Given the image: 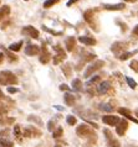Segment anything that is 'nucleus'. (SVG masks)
<instances>
[{
  "instance_id": "1",
  "label": "nucleus",
  "mask_w": 138,
  "mask_h": 147,
  "mask_svg": "<svg viewBox=\"0 0 138 147\" xmlns=\"http://www.w3.org/2000/svg\"><path fill=\"white\" fill-rule=\"evenodd\" d=\"M76 134L79 135L81 138H88V146H87V147H91L92 138H93V140H96V138H97L96 132L93 131V130H92L88 125H86V124H81L80 126H77ZM92 145H93V144H92Z\"/></svg>"
},
{
  "instance_id": "2",
  "label": "nucleus",
  "mask_w": 138,
  "mask_h": 147,
  "mask_svg": "<svg viewBox=\"0 0 138 147\" xmlns=\"http://www.w3.org/2000/svg\"><path fill=\"white\" fill-rule=\"evenodd\" d=\"M0 84L1 85H10V84H18V78L14 73L10 71H3L0 73Z\"/></svg>"
},
{
  "instance_id": "3",
  "label": "nucleus",
  "mask_w": 138,
  "mask_h": 147,
  "mask_svg": "<svg viewBox=\"0 0 138 147\" xmlns=\"http://www.w3.org/2000/svg\"><path fill=\"white\" fill-rule=\"evenodd\" d=\"M103 66H105V62H103V61H95V62L91 63L90 66L87 67L86 72L83 73V77H85V78H88V77H91V74H93L95 72H97L98 69H101Z\"/></svg>"
},
{
  "instance_id": "4",
  "label": "nucleus",
  "mask_w": 138,
  "mask_h": 147,
  "mask_svg": "<svg viewBox=\"0 0 138 147\" xmlns=\"http://www.w3.org/2000/svg\"><path fill=\"white\" fill-rule=\"evenodd\" d=\"M103 134L106 135V140H107V145L108 147H121V144L117 138L113 136V134L109 131L108 129H105L103 130Z\"/></svg>"
},
{
  "instance_id": "5",
  "label": "nucleus",
  "mask_w": 138,
  "mask_h": 147,
  "mask_svg": "<svg viewBox=\"0 0 138 147\" xmlns=\"http://www.w3.org/2000/svg\"><path fill=\"white\" fill-rule=\"evenodd\" d=\"M127 46H128V45L126 43V42H115V43L112 45L111 50H112V52L115 55L120 56V55L124 53V51L127 50Z\"/></svg>"
},
{
  "instance_id": "6",
  "label": "nucleus",
  "mask_w": 138,
  "mask_h": 147,
  "mask_svg": "<svg viewBox=\"0 0 138 147\" xmlns=\"http://www.w3.org/2000/svg\"><path fill=\"white\" fill-rule=\"evenodd\" d=\"M54 50L57 52V55L54 56V64H59V63H61L65 58H66V53H65V51L59 46V45L54 47Z\"/></svg>"
},
{
  "instance_id": "7",
  "label": "nucleus",
  "mask_w": 138,
  "mask_h": 147,
  "mask_svg": "<svg viewBox=\"0 0 138 147\" xmlns=\"http://www.w3.org/2000/svg\"><path fill=\"white\" fill-rule=\"evenodd\" d=\"M83 18H85V20L90 24L91 26H93V27H96L97 26V24H96V10H87L86 13H85V15H83Z\"/></svg>"
},
{
  "instance_id": "8",
  "label": "nucleus",
  "mask_w": 138,
  "mask_h": 147,
  "mask_svg": "<svg viewBox=\"0 0 138 147\" xmlns=\"http://www.w3.org/2000/svg\"><path fill=\"white\" fill-rule=\"evenodd\" d=\"M23 136H25V137H39V136H41V132H40L38 129H35L34 126H27V127L24 130Z\"/></svg>"
},
{
  "instance_id": "9",
  "label": "nucleus",
  "mask_w": 138,
  "mask_h": 147,
  "mask_svg": "<svg viewBox=\"0 0 138 147\" xmlns=\"http://www.w3.org/2000/svg\"><path fill=\"white\" fill-rule=\"evenodd\" d=\"M120 117L115 115H105L102 117V121L108 126H117V124L120 122Z\"/></svg>"
},
{
  "instance_id": "10",
  "label": "nucleus",
  "mask_w": 138,
  "mask_h": 147,
  "mask_svg": "<svg viewBox=\"0 0 138 147\" xmlns=\"http://www.w3.org/2000/svg\"><path fill=\"white\" fill-rule=\"evenodd\" d=\"M97 88V93L98 94H102V95H105V94H107L109 90L112 89L111 87V83L109 82H101V83L98 84V87H96Z\"/></svg>"
},
{
  "instance_id": "11",
  "label": "nucleus",
  "mask_w": 138,
  "mask_h": 147,
  "mask_svg": "<svg viewBox=\"0 0 138 147\" xmlns=\"http://www.w3.org/2000/svg\"><path fill=\"white\" fill-rule=\"evenodd\" d=\"M127 129H128V122L126 121L124 119H122V120H120L118 124H117L116 131H117V134H118L120 136H123V135L126 134V131H127Z\"/></svg>"
},
{
  "instance_id": "12",
  "label": "nucleus",
  "mask_w": 138,
  "mask_h": 147,
  "mask_svg": "<svg viewBox=\"0 0 138 147\" xmlns=\"http://www.w3.org/2000/svg\"><path fill=\"white\" fill-rule=\"evenodd\" d=\"M23 34L24 35H29L32 38H39V31L36 30L34 26H26L23 28Z\"/></svg>"
},
{
  "instance_id": "13",
  "label": "nucleus",
  "mask_w": 138,
  "mask_h": 147,
  "mask_svg": "<svg viewBox=\"0 0 138 147\" xmlns=\"http://www.w3.org/2000/svg\"><path fill=\"white\" fill-rule=\"evenodd\" d=\"M50 59H51L50 52L47 51V48H46L45 45H42V53H41V57H40V62H41L42 64H46Z\"/></svg>"
},
{
  "instance_id": "14",
  "label": "nucleus",
  "mask_w": 138,
  "mask_h": 147,
  "mask_svg": "<svg viewBox=\"0 0 138 147\" xmlns=\"http://www.w3.org/2000/svg\"><path fill=\"white\" fill-rule=\"evenodd\" d=\"M40 52V47L38 45H29L26 48H25V53L27 56H36Z\"/></svg>"
},
{
  "instance_id": "15",
  "label": "nucleus",
  "mask_w": 138,
  "mask_h": 147,
  "mask_svg": "<svg viewBox=\"0 0 138 147\" xmlns=\"http://www.w3.org/2000/svg\"><path fill=\"white\" fill-rule=\"evenodd\" d=\"M118 113H120L122 116H126L127 119L132 120L133 122H136V124H138V120L136 119V117H133V116H132V114H131V111H129L128 109H126V108H121V109H118Z\"/></svg>"
},
{
  "instance_id": "16",
  "label": "nucleus",
  "mask_w": 138,
  "mask_h": 147,
  "mask_svg": "<svg viewBox=\"0 0 138 147\" xmlns=\"http://www.w3.org/2000/svg\"><path fill=\"white\" fill-rule=\"evenodd\" d=\"M79 41L81 43L86 45V46H93V45H96V40L93 37H88V36H81V37H79Z\"/></svg>"
},
{
  "instance_id": "17",
  "label": "nucleus",
  "mask_w": 138,
  "mask_h": 147,
  "mask_svg": "<svg viewBox=\"0 0 138 147\" xmlns=\"http://www.w3.org/2000/svg\"><path fill=\"white\" fill-rule=\"evenodd\" d=\"M65 45H66V50L68 52H72V51H74V48L76 47V40H75V37H67Z\"/></svg>"
},
{
  "instance_id": "18",
  "label": "nucleus",
  "mask_w": 138,
  "mask_h": 147,
  "mask_svg": "<svg viewBox=\"0 0 138 147\" xmlns=\"http://www.w3.org/2000/svg\"><path fill=\"white\" fill-rule=\"evenodd\" d=\"M64 100H65V103H66L68 107H72V105L75 104V101H76V96L74 95V94H71V93H66L65 94V96H64Z\"/></svg>"
},
{
  "instance_id": "19",
  "label": "nucleus",
  "mask_w": 138,
  "mask_h": 147,
  "mask_svg": "<svg viewBox=\"0 0 138 147\" xmlns=\"http://www.w3.org/2000/svg\"><path fill=\"white\" fill-rule=\"evenodd\" d=\"M106 10H112V11H116V10H123L124 7H126V5L124 4H113V5H111V4H107V5H105L103 6Z\"/></svg>"
},
{
  "instance_id": "20",
  "label": "nucleus",
  "mask_w": 138,
  "mask_h": 147,
  "mask_svg": "<svg viewBox=\"0 0 138 147\" xmlns=\"http://www.w3.org/2000/svg\"><path fill=\"white\" fill-rule=\"evenodd\" d=\"M9 14H10V7L8 5H4L0 7V21H1L3 19H5Z\"/></svg>"
},
{
  "instance_id": "21",
  "label": "nucleus",
  "mask_w": 138,
  "mask_h": 147,
  "mask_svg": "<svg viewBox=\"0 0 138 147\" xmlns=\"http://www.w3.org/2000/svg\"><path fill=\"white\" fill-rule=\"evenodd\" d=\"M21 46H23V41H19V42H16V43H11L9 46V50L14 51V52H18V51H20Z\"/></svg>"
},
{
  "instance_id": "22",
  "label": "nucleus",
  "mask_w": 138,
  "mask_h": 147,
  "mask_svg": "<svg viewBox=\"0 0 138 147\" xmlns=\"http://www.w3.org/2000/svg\"><path fill=\"white\" fill-rule=\"evenodd\" d=\"M72 88H74L75 90L80 92L81 89H82V83H81V80H80V79H77V78L72 80Z\"/></svg>"
},
{
  "instance_id": "23",
  "label": "nucleus",
  "mask_w": 138,
  "mask_h": 147,
  "mask_svg": "<svg viewBox=\"0 0 138 147\" xmlns=\"http://www.w3.org/2000/svg\"><path fill=\"white\" fill-rule=\"evenodd\" d=\"M136 53H137V51H133V52H124V53H122V55L118 56V58H120L121 61H126L127 58H129V57L135 56Z\"/></svg>"
},
{
  "instance_id": "24",
  "label": "nucleus",
  "mask_w": 138,
  "mask_h": 147,
  "mask_svg": "<svg viewBox=\"0 0 138 147\" xmlns=\"http://www.w3.org/2000/svg\"><path fill=\"white\" fill-rule=\"evenodd\" d=\"M13 142L9 141L8 138H0V147H13Z\"/></svg>"
},
{
  "instance_id": "25",
  "label": "nucleus",
  "mask_w": 138,
  "mask_h": 147,
  "mask_svg": "<svg viewBox=\"0 0 138 147\" xmlns=\"http://www.w3.org/2000/svg\"><path fill=\"white\" fill-rule=\"evenodd\" d=\"M61 68H62V72L65 73V76H66L67 78L68 77H71V66L70 64H64Z\"/></svg>"
},
{
  "instance_id": "26",
  "label": "nucleus",
  "mask_w": 138,
  "mask_h": 147,
  "mask_svg": "<svg viewBox=\"0 0 138 147\" xmlns=\"http://www.w3.org/2000/svg\"><path fill=\"white\" fill-rule=\"evenodd\" d=\"M59 1L60 0H46V1L44 3V7H45V9H49V7L54 6L55 4H57Z\"/></svg>"
},
{
  "instance_id": "27",
  "label": "nucleus",
  "mask_w": 138,
  "mask_h": 147,
  "mask_svg": "<svg viewBox=\"0 0 138 147\" xmlns=\"http://www.w3.org/2000/svg\"><path fill=\"white\" fill-rule=\"evenodd\" d=\"M66 121H67V124L68 125H75L76 124V122H77V119H76V117L74 116V115H68L67 116V119H66Z\"/></svg>"
},
{
  "instance_id": "28",
  "label": "nucleus",
  "mask_w": 138,
  "mask_h": 147,
  "mask_svg": "<svg viewBox=\"0 0 138 147\" xmlns=\"http://www.w3.org/2000/svg\"><path fill=\"white\" fill-rule=\"evenodd\" d=\"M100 109L101 110H105V111H112L113 107H111V104H101L100 105Z\"/></svg>"
},
{
  "instance_id": "29",
  "label": "nucleus",
  "mask_w": 138,
  "mask_h": 147,
  "mask_svg": "<svg viewBox=\"0 0 138 147\" xmlns=\"http://www.w3.org/2000/svg\"><path fill=\"white\" fill-rule=\"evenodd\" d=\"M126 80H127L128 85H129V87H131L132 89H135V88L137 87V83H136V82H135V80H133V79L131 78V77H126Z\"/></svg>"
},
{
  "instance_id": "30",
  "label": "nucleus",
  "mask_w": 138,
  "mask_h": 147,
  "mask_svg": "<svg viewBox=\"0 0 138 147\" xmlns=\"http://www.w3.org/2000/svg\"><path fill=\"white\" fill-rule=\"evenodd\" d=\"M101 80V78H100V76H95V77H93V78L90 80V82H88V83L86 84L87 85V87H90V85H93V84H96V83H98V82Z\"/></svg>"
},
{
  "instance_id": "31",
  "label": "nucleus",
  "mask_w": 138,
  "mask_h": 147,
  "mask_svg": "<svg viewBox=\"0 0 138 147\" xmlns=\"http://www.w3.org/2000/svg\"><path fill=\"white\" fill-rule=\"evenodd\" d=\"M62 134H64V130L62 127H59L56 131H54V134H52V136H54L55 138H57V137H61L62 136Z\"/></svg>"
},
{
  "instance_id": "32",
  "label": "nucleus",
  "mask_w": 138,
  "mask_h": 147,
  "mask_svg": "<svg viewBox=\"0 0 138 147\" xmlns=\"http://www.w3.org/2000/svg\"><path fill=\"white\" fill-rule=\"evenodd\" d=\"M129 67H131L135 72L138 73V59H133L132 62H131V64H129Z\"/></svg>"
},
{
  "instance_id": "33",
  "label": "nucleus",
  "mask_w": 138,
  "mask_h": 147,
  "mask_svg": "<svg viewBox=\"0 0 138 147\" xmlns=\"http://www.w3.org/2000/svg\"><path fill=\"white\" fill-rule=\"evenodd\" d=\"M14 134H15V137L20 140V137H21V131H20V126L19 125H16L14 127Z\"/></svg>"
},
{
  "instance_id": "34",
  "label": "nucleus",
  "mask_w": 138,
  "mask_h": 147,
  "mask_svg": "<svg viewBox=\"0 0 138 147\" xmlns=\"http://www.w3.org/2000/svg\"><path fill=\"white\" fill-rule=\"evenodd\" d=\"M42 30L46 31V32H50V34H52V35H61L62 34V32H56L54 30H50V28H47L46 26H42Z\"/></svg>"
},
{
  "instance_id": "35",
  "label": "nucleus",
  "mask_w": 138,
  "mask_h": 147,
  "mask_svg": "<svg viewBox=\"0 0 138 147\" xmlns=\"http://www.w3.org/2000/svg\"><path fill=\"white\" fill-rule=\"evenodd\" d=\"M6 55H8V57H9V59L11 61V62H15V61L18 59V57H16L15 55H11L9 51H6Z\"/></svg>"
},
{
  "instance_id": "36",
  "label": "nucleus",
  "mask_w": 138,
  "mask_h": 147,
  "mask_svg": "<svg viewBox=\"0 0 138 147\" xmlns=\"http://www.w3.org/2000/svg\"><path fill=\"white\" fill-rule=\"evenodd\" d=\"M16 92H18V89H16V88H11V87L8 88V93H10V94H14Z\"/></svg>"
},
{
  "instance_id": "37",
  "label": "nucleus",
  "mask_w": 138,
  "mask_h": 147,
  "mask_svg": "<svg viewBox=\"0 0 138 147\" xmlns=\"http://www.w3.org/2000/svg\"><path fill=\"white\" fill-rule=\"evenodd\" d=\"M47 129L50 130V131H52V130H54V121H49V126H47Z\"/></svg>"
},
{
  "instance_id": "38",
  "label": "nucleus",
  "mask_w": 138,
  "mask_h": 147,
  "mask_svg": "<svg viewBox=\"0 0 138 147\" xmlns=\"http://www.w3.org/2000/svg\"><path fill=\"white\" fill-rule=\"evenodd\" d=\"M60 89H61V90H68L70 88H68L66 84H61V85H60Z\"/></svg>"
},
{
  "instance_id": "39",
  "label": "nucleus",
  "mask_w": 138,
  "mask_h": 147,
  "mask_svg": "<svg viewBox=\"0 0 138 147\" xmlns=\"http://www.w3.org/2000/svg\"><path fill=\"white\" fill-rule=\"evenodd\" d=\"M133 34H135V35H137L138 36V25L135 27V28H133Z\"/></svg>"
},
{
  "instance_id": "40",
  "label": "nucleus",
  "mask_w": 138,
  "mask_h": 147,
  "mask_svg": "<svg viewBox=\"0 0 138 147\" xmlns=\"http://www.w3.org/2000/svg\"><path fill=\"white\" fill-rule=\"evenodd\" d=\"M75 1H77V0H68V1H67V6H70L71 4H74Z\"/></svg>"
},
{
  "instance_id": "41",
  "label": "nucleus",
  "mask_w": 138,
  "mask_h": 147,
  "mask_svg": "<svg viewBox=\"0 0 138 147\" xmlns=\"http://www.w3.org/2000/svg\"><path fill=\"white\" fill-rule=\"evenodd\" d=\"M3 61H4V53L0 52V63H3Z\"/></svg>"
},
{
  "instance_id": "42",
  "label": "nucleus",
  "mask_w": 138,
  "mask_h": 147,
  "mask_svg": "<svg viewBox=\"0 0 138 147\" xmlns=\"http://www.w3.org/2000/svg\"><path fill=\"white\" fill-rule=\"evenodd\" d=\"M0 99H4V94H3L1 90H0Z\"/></svg>"
},
{
  "instance_id": "43",
  "label": "nucleus",
  "mask_w": 138,
  "mask_h": 147,
  "mask_svg": "<svg viewBox=\"0 0 138 147\" xmlns=\"http://www.w3.org/2000/svg\"><path fill=\"white\" fill-rule=\"evenodd\" d=\"M55 108H56V109H59V110H64V108H62V107H59V105H56Z\"/></svg>"
},
{
  "instance_id": "44",
  "label": "nucleus",
  "mask_w": 138,
  "mask_h": 147,
  "mask_svg": "<svg viewBox=\"0 0 138 147\" xmlns=\"http://www.w3.org/2000/svg\"><path fill=\"white\" fill-rule=\"evenodd\" d=\"M124 1H128V3H136L137 0H124Z\"/></svg>"
},
{
  "instance_id": "45",
  "label": "nucleus",
  "mask_w": 138,
  "mask_h": 147,
  "mask_svg": "<svg viewBox=\"0 0 138 147\" xmlns=\"http://www.w3.org/2000/svg\"><path fill=\"white\" fill-rule=\"evenodd\" d=\"M136 116L138 117V110H137V111H136Z\"/></svg>"
},
{
  "instance_id": "46",
  "label": "nucleus",
  "mask_w": 138,
  "mask_h": 147,
  "mask_svg": "<svg viewBox=\"0 0 138 147\" xmlns=\"http://www.w3.org/2000/svg\"><path fill=\"white\" fill-rule=\"evenodd\" d=\"M55 147H61V146H59V145H56V146H55Z\"/></svg>"
},
{
  "instance_id": "47",
  "label": "nucleus",
  "mask_w": 138,
  "mask_h": 147,
  "mask_svg": "<svg viewBox=\"0 0 138 147\" xmlns=\"http://www.w3.org/2000/svg\"><path fill=\"white\" fill-rule=\"evenodd\" d=\"M25 1H29V0H25Z\"/></svg>"
}]
</instances>
